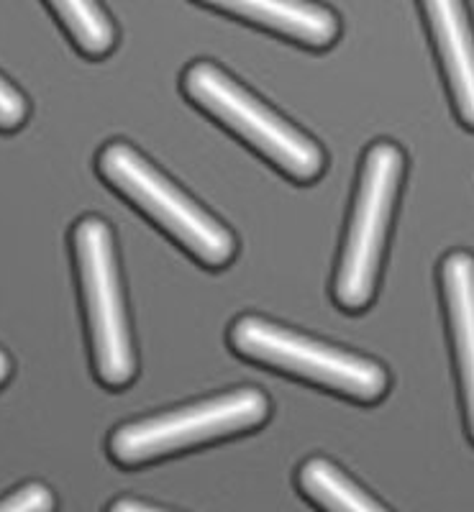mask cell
<instances>
[{
	"instance_id": "15",
	"label": "cell",
	"mask_w": 474,
	"mask_h": 512,
	"mask_svg": "<svg viewBox=\"0 0 474 512\" xmlns=\"http://www.w3.org/2000/svg\"><path fill=\"white\" fill-rule=\"evenodd\" d=\"M8 372H11V361H8L6 351H0V384L8 377Z\"/></svg>"
},
{
	"instance_id": "3",
	"label": "cell",
	"mask_w": 474,
	"mask_h": 512,
	"mask_svg": "<svg viewBox=\"0 0 474 512\" xmlns=\"http://www.w3.org/2000/svg\"><path fill=\"white\" fill-rule=\"evenodd\" d=\"M98 167L116 190H121L134 205H139L154 223L180 241L205 267H223L231 262L236 241L229 228H223L203 208L182 195L170 180L134 152L129 144H108L100 152Z\"/></svg>"
},
{
	"instance_id": "11",
	"label": "cell",
	"mask_w": 474,
	"mask_h": 512,
	"mask_svg": "<svg viewBox=\"0 0 474 512\" xmlns=\"http://www.w3.org/2000/svg\"><path fill=\"white\" fill-rule=\"evenodd\" d=\"M67 34L88 57H103L116 44V29L98 0H47Z\"/></svg>"
},
{
	"instance_id": "10",
	"label": "cell",
	"mask_w": 474,
	"mask_h": 512,
	"mask_svg": "<svg viewBox=\"0 0 474 512\" xmlns=\"http://www.w3.org/2000/svg\"><path fill=\"white\" fill-rule=\"evenodd\" d=\"M300 489L326 512H387L331 461H305L298 474Z\"/></svg>"
},
{
	"instance_id": "13",
	"label": "cell",
	"mask_w": 474,
	"mask_h": 512,
	"mask_svg": "<svg viewBox=\"0 0 474 512\" xmlns=\"http://www.w3.org/2000/svg\"><path fill=\"white\" fill-rule=\"evenodd\" d=\"M26 113H29V105H26L24 95L0 77V128L13 131L26 121Z\"/></svg>"
},
{
	"instance_id": "2",
	"label": "cell",
	"mask_w": 474,
	"mask_h": 512,
	"mask_svg": "<svg viewBox=\"0 0 474 512\" xmlns=\"http://www.w3.org/2000/svg\"><path fill=\"white\" fill-rule=\"evenodd\" d=\"M403 167V152L390 141H377L364 157L352 223L334 282L336 303L344 310H364L372 303Z\"/></svg>"
},
{
	"instance_id": "8",
	"label": "cell",
	"mask_w": 474,
	"mask_h": 512,
	"mask_svg": "<svg viewBox=\"0 0 474 512\" xmlns=\"http://www.w3.org/2000/svg\"><path fill=\"white\" fill-rule=\"evenodd\" d=\"M236 18L270 29L311 49L331 47L339 36V18L313 0H198Z\"/></svg>"
},
{
	"instance_id": "1",
	"label": "cell",
	"mask_w": 474,
	"mask_h": 512,
	"mask_svg": "<svg viewBox=\"0 0 474 512\" xmlns=\"http://www.w3.org/2000/svg\"><path fill=\"white\" fill-rule=\"evenodd\" d=\"M182 85L193 103L249 141L293 180L311 182L323 172L321 146L246 93L213 62L190 64Z\"/></svg>"
},
{
	"instance_id": "4",
	"label": "cell",
	"mask_w": 474,
	"mask_h": 512,
	"mask_svg": "<svg viewBox=\"0 0 474 512\" xmlns=\"http://www.w3.org/2000/svg\"><path fill=\"white\" fill-rule=\"evenodd\" d=\"M72 244L88 308L95 372L108 387H126L136 374V359L118 280L113 233L100 218H82L72 233Z\"/></svg>"
},
{
	"instance_id": "6",
	"label": "cell",
	"mask_w": 474,
	"mask_h": 512,
	"mask_svg": "<svg viewBox=\"0 0 474 512\" xmlns=\"http://www.w3.org/2000/svg\"><path fill=\"white\" fill-rule=\"evenodd\" d=\"M267 413H270L267 397L254 387H244L200 402L193 408L121 425L118 431H113L108 451L118 464L136 466L231 433L252 431L267 420Z\"/></svg>"
},
{
	"instance_id": "7",
	"label": "cell",
	"mask_w": 474,
	"mask_h": 512,
	"mask_svg": "<svg viewBox=\"0 0 474 512\" xmlns=\"http://www.w3.org/2000/svg\"><path fill=\"white\" fill-rule=\"evenodd\" d=\"M464 126L474 128V31L464 0H421Z\"/></svg>"
},
{
	"instance_id": "14",
	"label": "cell",
	"mask_w": 474,
	"mask_h": 512,
	"mask_svg": "<svg viewBox=\"0 0 474 512\" xmlns=\"http://www.w3.org/2000/svg\"><path fill=\"white\" fill-rule=\"evenodd\" d=\"M108 512H164V510H157V507H149V505H141V502H136V500H118L116 505H113Z\"/></svg>"
},
{
	"instance_id": "12",
	"label": "cell",
	"mask_w": 474,
	"mask_h": 512,
	"mask_svg": "<svg viewBox=\"0 0 474 512\" xmlns=\"http://www.w3.org/2000/svg\"><path fill=\"white\" fill-rule=\"evenodd\" d=\"M0 512H54V495L44 484H29L0 502Z\"/></svg>"
},
{
	"instance_id": "9",
	"label": "cell",
	"mask_w": 474,
	"mask_h": 512,
	"mask_svg": "<svg viewBox=\"0 0 474 512\" xmlns=\"http://www.w3.org/2000/svg\"><path fill=\"white\" fill-rule=\"evenodd\" d=\"M441 287L462 377L469 436L474 441V256L467 251H454L446 256L441 262Z\"/></svg>"
},
{
	"instance_id": "5",
	"label": "cell",
	"mask_w": 474,
	"mask_h": 512,
	"mask_svg": "<svg viewBox=\"0 0 474 512\" xmlns=\"http://www.w3.org/2000/svg\"><path fill=\"white\" fill-rule=\"evenodd\" d=\"M231 346L241 356L298 374L318 387L359 402H375L387 392V372L375 361L318 344L257 315L236 320L231 328Z\"/></svg>"
}]
</instances>
